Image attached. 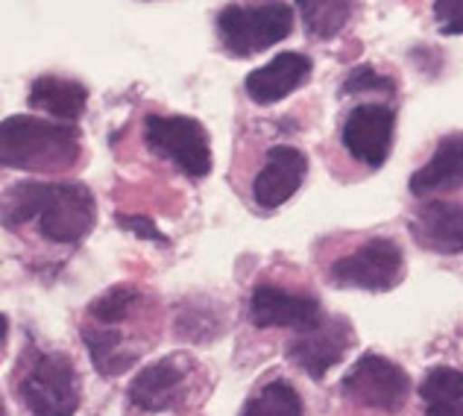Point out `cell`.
I'll return each instance as SVG.
<instances>
[{
    "instance_id": "6da1fadb",
    "label": "cell",
    "mask_w": 463,
    "mask_h": 416,
    "mask_svg": "<svg viewBox=\"0 0 463 416\" xmlns=\"http://www.w3.org/2000/svg\"><path fill=\"white\" fill-rule=\"evenodd\" d=\"M39 220V229L53 243H77L91 232L97 205L80 182H18L4 197V223L18 229Z\"/></svg>"
},
{
    "instance_id": "7a4b0ae2",
    "label": "cell",
    "mask_w": 463,
    "mask_h": 416,
    "mask_svg": "<svg viewBox=\"0 0 463 416\" xmlns=\"http://www.w3.org/2000/svg\"><path fill=\"white\" fill-rule=\"evenodd\" d=\"M0 158L15 170H51L74 167L80 158V132L65 124L12 115L0 124Z\"/></svg>"
},
{
    "instance_id": "3957f363",
    "label": "cell",
    "mask_w": 463,
    "mask_h": 416,
    "mask_svg": "<svg viewBox=\"0 0 463 416\" xmlns=\"http://www.w3.org/2000/svg\"><path fill=\"white\" fill-rule=\"evenodd\" d=\"M294 27V9L288 4H247V6H226L217 15V33L229 53L252 56L267 51L276 42L290 35Z\"/></svg>"
},
{
    "instance_id": "277c9868",
    "label": "cell",
    "mask_w": 463,
    "mask_h": 416,
    "mask_svg": "<svg viewBox=\"0 0 463 416\" xmlns=\"http://www.w3.org/2000/svg\"><path fill=\"white\" fill-rule=\"evenodd\" d=\"M144 141L158 158H170L185 176L203 179L212 170L209 132L200 120L185 115H150L144 120Z\"/></svg>"
},
{
    "instance_id": "5b68a950",
    "label": "cell",
    "mask_w": 463,
    "mask_h": 416,
    "mask_svg": "<svg viewBox=\"0 0 463 416\" xmlns=\"http://www.w3.org/2000/svg\"><path fill=\"white\" fill-rule=\"evenodd\" d=\"M35 416H74L80 408V378L62 352L42 355L18 387Z\"/></svg>"
},
{
    "instance_id": "8992f818",
    "label": "cell",
    "mask_w": 463,
    "mask_h": 416,
    "mask_svg": "<svg viewBox=\"0 0 463 416\" xmlns=\"http://www.w3.org/2000/svg\"><path fill=\"white\" fill-rule=\"evenodd\" d=\"M328 279L340 288L393 290L405 279V255L390 238H373L361 250L344 255L332 264Z\"/></svg>"
},
{
    "instance_id": "52a82bcc",
    "label": "cell",
    "mask_w": 463,
    "mask_h": 416,
    "mask_svg": "<svg viewBox=\"0 0 463 416\" xmlns=\"http://www.w3.org/2000/svg\"><path fill=\"white\" fill-rule=\"evenodd\" d=\"M344 396L358 402L364 408L396 413L402 411L411 390V378L399 364L382 358V355H364L361 361L344 375Z\"/></svg>"
},
{
    "instance_id": "ba28073f",
    "label": "cell",
    "mask_w": 463,
    "mask_h": 416,
    "mask_svg": "<svg viewBox=\"0 0 463 416\" xmlns=\"http://www.w3.org/2000/svg\"><path fill=\"white\" fill-rule=\"evenodd\" d=\"M352 340H355V332H352L349 320H344V317H326L311 332L297 335L294 344L288 346V358L311 378H323L335 364L344 361Z\"/></svg>"
},
{
    "instance_id": "9c48e42d",
    "label": "cell",
    "mask_w": 463,
    "mask_h": 416,
    "mask_svg": "<svg viewBox=\"0 0 463 416\" xmlns=\"http://www.w3.org/2000/svg\"><path fill=\"white\" fill-rule=\"evenodd\" d=\"M250 320L259 328H294V332L306 335L326 320V314L311 297L261 285L255 288L250 299Z\"/></svg>"
},
{
    "instance_id": "30bf717a",
    "label": "cell",
    "mask_w": 463,
    "mask_h": 416,
    "mask_svg": "<svg viewBox=\"0 0 463 416\" xmlns=\"http://www.w3.org/2000/svg\"><path fill=\"white\" fill-rule=\"evenodd\" d=\"M393 127H396L393 109L379 103L355 106L346 118L344 144L358 162H364L367 167H382L390 156V144H393Z\"/></svg>"
},
{
    "instance_id": "8fae6325",
    "label": "cell",
    "mask_w": 463,
    "mask_h": 416,
    "mask_svg": "<svg viewBox=\"0 0 463 416\" xmlns=\"http://www.w3.org/2000/svg\"><path fill=\"white\" fill-rule=\"evenodd\" d=\"M308 174V158L297 147H270L267 150V162L252 179V197L264 208L285 205L294 194L302 188Z\"/></svg>"
},
{
    "instance_id": "7c38bea8",
    "label": "cell",
    "mask_w": 463,
    "mask_h": 416,
    "mask_svg": "<svg viewBox=\"0 0 463 416\" xmlns=\"http://www.w3.org/2000/svg\"><path fill=\"white\" fill-rule=\"evenodd\" d=\"M188 375L191 366L185 358H162L136 375V382L129 384V399L144 411H170L185 399Z\"/></svg>"
},
{
    "instance_id": "4fadbf2b",
    "label": "cell",
    "mask_w": 463,
    "mask_h": 416,
    "mask_svg": "<svg viewBox=\"0 0 463 416\" xmlns=\"http://www.w3.org/2000/svg\"><path fill=\"white\" fill-rule=\"evenodd\" d=\"M411 235L417 238L420 247L431 252H463V203H425L411 220Z\"/></svg>"
},
{
    "instance_id": "5bb4252c",
    "label": "cell",
    "mask_w": 463,
    "mask_h": 416,
    "mask_svg": "<svg viewBox=\"0 0 463 416\" xmlns=\"http://www.w3.org/2000/svg\"><path fill=\"white\" fill-rule=\"evenodd\" d=\"M311 77V59L297 51L273 56L264 68H255L247 77V94L255 103L270 106L294 94Z\"/></svg>"
},
{
    "instance_id": "9a60e30c",
    "label": "cell",
    "mask_w": 463,
    "mask_h": 416,
    "mask_svg": "<svg viewBox=\"0 0 463 416\" xmlns=\"http://www.w3.org/2000/svg\"><path fill=\"white\" fill-rule=\"evenodd\" d=\"M463 188V132H452L437 141L431 162L411 176V194L434 197V194Z\"/></svg>"
},
{
    "instance_id": "2e32d148",
    "label": "cell",
    "mask_w": 463,
    "mask_h": 416,
    "mask_svg": "<svg viewBox=\"0 0 463 416\" xmlns=\"http://www.w3.org/2000/svg\"><path fill=\"white\" fill-rule=\"evenodd\" d=\"M85 103H89V91L74 80L39 77L30 89V106L59 120H77L85 112Z\"/></svg>"
},
{
    "instance_id": "e0dca14e",
    "label": "cell",
    "mask_w": 463,
    "mask_h": 416,
    "mask_svg": "<svg viewBox=\"0 0 463 416\" xmlns=\"http://www.w3.org/2000/svg\"><path fill=\"white\" fill-rule=\"evenodd\" d=\"M420 396L425 402V416H463V373L452 366H434L422 378Z\"/></svg>"
},
{
    "instance_id": "ac0fdd59",
    "label": "cell",
    "mask_w": 463,
    "mask_h": 416,
    "mask_svg": "<svg viewBox=\"0 0 463 416\" xmlns=\"http://www.w3.org/2000/svg\"><path fill=\"white\" fill-rule=\"evenodd\" d=\"M82 337H85V346H89V352H91L94 366L103 375H118V373H124L136 364V352L124 349V337H120L118 332L82 328Z\"/></svg>"
},
{
    "instance_id": "d6986e66",
    "label": "cell",
    "mask_w": 463,
    "mask_h": 416,
    "mask_svg": "<svg viewBox=\"0 0 463 416\" xmlns=\"http://www.w3.org/2000/svg\"><path fill=\"white\" fill-rule=\"evenodd\" d=\"M241 416H302V399L288 382H273L247 399Z\"/></svg>"
},
{
    "instance_id": "ffe728a7",
    "label": "cell",
    "mask_w": 463,
    "mask_h": 416,
    "mask_svg": "<svg viewBox=\"0 0 463 416\" xmlns=\"http://www.w3.org/2000/svg\"><path fill=\"white\" fill-rule=\"evenodd\" d=\"M302 18H306V30L314 39H332L352 15V4H328V0H311V4H299Z\"/></svg>"
},
{
    "instance_id": "44dd1931",
    "label": "cell",
    "mask_w": 463,
    "mask_h": 416,
    "mask_svg": "<svg viewBox=\"0 0 463 416\" xmlns=\"http://www.w3.org/2000/svg\"><path fill=\"white\" fill-rule=\"evenodd\" d=\"M136 305H138V293L132 288H112L106 297H100L91 305V314L100 323H120L132 314Z\"/></svg>"
},
{
    "instance_id": "7402d4cb",
    "label": "cell",
    "mask_w": 463,
    "mask_h": 416,
    "mask_svg": "<svg viewBox=\"0 0 463 416\" xmlns=\"http://www.w3.org/2000/svg\"><path fill=\"white\" fill-rule=\"evenodd\" d=\"M346 91L349 94H361V91H387V94H393V82H390L387 77H379L373 68H358V71L349 73Z\"/></svg>"
},
{
    "instance_id": "603a6c76",
    "label": "cell",
    "mask_w": 463,
    "mask_h": 416,
    "mask_svg": "<svg viewBox=\"0 0 463 416\" xmlns=\"http://www.w3.org/2000/svg\"><path fill=\"white\" fill-rule=\"evenodd\" d=\"M434 18L440 24V33L460 35L463 33V0H437Z\"/></svg>"
},
{
    "instance_id": "cb8c5ba5",
    "label": "cell",
    "mask_w": 463,
    "mask_h": 416,
    "mask_svg": "<svg viewBox=\"0 0 463 416\" xmlns=\"http://www.w3.org/2000/svg\"><path fill=\"white\" fill-rule=\"evenodd\" d=\"M118 226H124L129 232H136L138 238L144 241H156V243H167V238L158 232V226L153 223L150 217H141V214H118Z\"/></svg>"
}]
</instances>
